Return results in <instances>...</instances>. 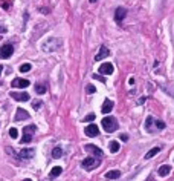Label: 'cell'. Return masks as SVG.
<instances>
[{
  "label": "cell",
  "instance_id": "cell-1",
  "mask_svg": "<svg viewBox=\"0 0 174 181\" xmlns=\"http://www.w3.org/2000/svg\"><path fill=\"white\" fill-rule=\"evenodd\" d=\"M61 45H63V42L60 39H49L41 45V49L44 52H55L61 48Z\"/></svg>",
  "mask_w": 174,
  "mask_h": 181
},
{
  "label": "cell",
  "instance_id": "cell-2",
  "mask_svg": "<svg viewBox=\"0 0 174 181\" xmlns=\"http://www.w3.org/2000/svg\"><path fill=\"white\" fill-rule=\"evenodd\" d=\"M101 124H103V128L105 132H115L118 129V123L116 120L113 118V117H105V118H103V121H101Z\"/></svg>",
  "mask_w": 174,
  "mask_h": 181
},
{
  "label": "cell",
  "instance_id": "cell-3",
  "mask_svg": "<svg viewBox=\"0 0 174 181\" xmlns=\"http://www.w3.org/2000/svg\"><path fill=\"white\" fill-rule=\"evenodd\" d=\"M99 164H101V160H99V158H93V157H89V158H86V160H82V163H81L82 169H86V170H93V169H96Z\"/></svg>",
  "mask_w": 174,
  "mask_h": 181
},
{
  "label": "cell",
  "instance_id": "cell-4",
  "mask_svg": "<svg viewBox=\"0 0 174 181\" xmlns=\"http://www.w3.org/2000/svg\"><path fill=\"white\" fill-rule=\"evenodd\" d=\"M12 52H14V48L11 46V45H3V46L0 48V58L6 60V58H9L12 55Z\"/></svg>",
  "mask_w": 174,
  "mask_h": 181
},
{
  "label": "cell",
  "instance_id": "cell-5",
  "mask_svg": "<svg viewBox=\"0 0 174 181\" xmlns=\"http://www.w3.org/2000/svg\"><path fill=\"white\" fill-rule=\"evenodd\" d=\"M125 17H127V9H125L124 6H118L116 9H115V20L118 23H121Z\"/></svg>",
  "mask_w": 174,
  "mask_h": 181
},
{
  "label": "cell",
  "instance_id": "cell-6",
  "mask_svg": "<svg viewBox=\"0 0 174 181\" xmlns=\"http://www.w3.org/2000/svg\"><path fill=\"white\" fill-rule=\"evenodd\" d=\"M84 149H86L87 152H90L92 155H95L96 158H101V157H103V150H101L99 147H96L95 144H86Z\"/></svg>",
  "mask_w": 174,
  "mask_h": 181
},
{
  "label": "cell",
  "instance_id": "cell-7",
  "mask_svg": "<svg viewBox=\"0 0 174 181\" xmlns=\"http://www.w3.org/2000/svg\"><path fill=\"white\" fill-rule=\"evenodd\" d=\"M113 65L112 63H103V65L99 66V74H103V75H110V74H113Z\"/></svg>",
  "mask_w": 174,
  "mask_h": 181
},
{
  "label": "cell",
  "instance_id": "cell-8",
  "mask_svg": "<svg viewBox=\"0 0 174 181\" xmlns=\"http://www.w3.org/2000/svg\"><path fill=\"white\" fill-rule=\"evenodd\" d=\"M84 132H86V135L87 137H96V135H99V129H98V126L96 124H89L87 128L84 129Z\"/></svg>",
  "mask_w": 174,
  "mask_h": 181
},
{
  "label": "cell",
  "instance_id": "cell-9",
  "mask_svg": "<svg viewBox=\"0 0 174 181\" xmlns=\"http://www.w3.org/2000/svg\"><path fill=\"white\" fill-rule=\"evenodd\" d=\"M34 153H35L34 149H22L20 152L17 153V157H18V158H22V160H29V158L34 157Z\"/></svg>",
  "mask_w": 174,
  "mask_h": 181
},
{
  "label": "cell",
  "instance_id": "cell-10",
  "mask_svg": "<svg viewBox=\"0 0 174 181\" xmlns=\"http://www.w3.org/2000/svg\"><path fill=\"white\" fill-rule=\"evenodd\" d=\"M12 88H27L29 86V80H26V78H15L12 80V83H11Z\"/></svg>",
  "mask_w": 174,
  "mask_h": 181
},
{
  "label": "cell",
  "instance_id": "cell-11",
  "mask_svg": "<svg viewBox=\"0 0 174 181\" xmlns=\"http://www.w3.org/2000/svg\"><path fill=\"white\" fill-rule=\"evenodd\" d=\"M11 97L17 101H27L29 100V94L27 92H11Z\"/></svg>",
  "mask_w": 174,
  "mask_h": 181
},
{
  "label": "cell",
  "instance_id": "cell-12",
  "mask_svg": "<svg viewBox=\"0 0 174 181\" xmlns=\"http://www.w3.org/2000/svg\"><path fill=\"white\" fill-rule=\"evenodd\" d=\"M27 118H29V114L25 109H22V107H18L15 112V121H22V120H27Z\"/></svg>",
  "mask_w": 174,
  "mask_h": 181
},
{
  "label": "cell",
  "instance_id": "cell-13",
  "mask_svg": "<svg viewBox=\"0 0 174 181\" xmlns=\"http://www.w3.org/2000/svg\"><path fill=\"white\" fill-rule=\"evenodd\" d=\"M108 55H110V51H108L105 46H101L99 52L95 55V60H96V61H99V60H103V58H105V57H108Z\"/></svg>",
  "mask_w": 174,
  "mask_h": 181
},
{
  "label": "cell",
  "instance_id": "cell-14",
  "mask_svg": "<svg viewBox=\"0 0 174 181\" xmlns=\"http://www.w3.org/2000/svg\"><path fill=\"white\" fill-rule=\"evenodd\" d=\"M112 109H113V103L110 101V100H105L103 103V106H101V112H103V114H110V112H112Z\"/></svg>",
  "mask_w": 174,
  "mask_h": 181
},
{
  "label": "cell",
  "instance_id": "cell-15",
  "mask_svg": "<svg viewBox=\"0 0 174 181\" xmlns=\"http://www.w3.org/2000/svg\"><path fill=\"white\" fill-rule=\"evenodd\" d=\"M170 172H171V167H170V166H167V164H163V166H160V167H159L157 174H159V177H168Z\"/></svg>",
  "mask_w": 174,
  "mask_h": 181
},
{
  "label": "cell",
  "instance_id": "cell-16",
  "mask_svg": "<svg viewBox=\"0 0 174 181\" xmlns=\"http://www.w3.org/2000/svg\"><path fill=\"white\" fill-rule=\"evenodd\" d=\"M119 177H121V172H119V170H108L105 174L107 180H118Z\"/></svg>",
  "mask_w": 174,
  "mask_h": 181
},
{
  "label": "cell",
  "instance_id": "cell-17",
  "mask_svg": "<svg viewBox=\"0 0 174 181\" xmlns=\"http://www.w3.org/2000/svg\"><path fill=\"white\" fill-rule=\"evenodd\" d=\"M159 152H160V147H153L150 152H147V153H145V160H150V158H153L154 155H157Z\"/></svg>",
  "mask_w": 174,
  "mask_h": 181
},
{
  "label": "cell",
  "instance_id": "cell-18",
  "mask_svg": "<svg viewBox=\"0 0 174 181\" xmlns=\"http://www.w3.org/2000/svg\"><path fill=\"white\" fill-rule=\"evenodd\" d=\"M61 172H63V169L60 167V166H55L52 170H51V174H49V177L51 178H57L58 175H61Z\"/></svg>",
  "mask_w": 174,
  "mask_h": 181
},
{
  "label": "cell",
  "instance_id": "cell-19",
  "mask_svg": "<svg viewBox=\"0 0 174 181\" xmlns=\"http://www.w3.org/2000/svg\"><path fill=\"white\" fill-rule=\"evenodd\" d=\"M63 157V149L61 147H55L52 150V158H61Z\"/></svg>",
  "mask_w": 174,
  "mask_h": 181
},
{
  "label": "cell",
  "instance_id": "cell-20",
  "mask_svg": "<svg viewBox=\"0 0 174 181\" xmlns=\"http://www.w3.org/2000/svg\"><path fill=\"white\" fill-rule=\"evenodd\" d=\"M119 147H121V146H119L118 141H112V143H110V152H112V153H116L119 150Z\"/></svg>",
  "mask_w": 174,
  "mask_h": 181
},
{
  "label": "cell",
  "instance_id": "cell-21",
  "mask_svg": "<svg viewBox=\"0 0 174 181\" xmlns=\"http://www.w3.org/2000/svg\"><path fill=\"white\" fill-rule=\"evenodd\" d=\"M46 90H48V89H46V86H44V85H35V92H37V94L43 95V94L46 92Z\"/></svg>",
  "mask_w": 174,
  "mask_h": 181
},
{
  "label": "cell",
  "instance_id": "cell-22",
  "mask_svg": "<svg viewBox=\"0 0 174 181\" xmlns=\"http://www.w3.org/2000/svg\"><path fill=\"white\" fill-rule=\"evenodd\" d=\"M35 126L34 124H31V126H26V128H23V134H29V135H32L34 132H35Z\"/></svg>",
  "mask_w": 174,
  "mask_h": 181
},
{
  "label": "cell",
  "instance_id": "cell-23",
  "mask_svg": "<svg viewBox=\"0 0 174 181\" xmlns=\"http://www.w3.org/2000/svg\"><path fill=\"white\" fill-rule=\"evenodd\" d=\"M0 6H2L3 8V9H9V8H11L12 6V2H11V0H3V2H0Z\"/></svg>",
  "mask_w": 174,
  "mask_h": 181
},
{
  "label": "cell",
  "instance_id": "cell-24",
  "mask_svg": "<svg viewBox=\"0 0 174 181\" xmlns=\"http://www.w3.org/2000/svg\"><path fill=\"white\" fill-rule=\"evenodd\" d=\"M31 68H32L31 63H23V65H22L20 68H18V69H20V72H29V71H31Z\"/></svg>",
  "mask_w": 174,
  "mask_h": 181
},
{
  "label": "cell",
  "instance_id": "cell-25",
  "mask_svg": "<svg viewBox=\"0 0 174 181\" xmlns=\"http://www.w3.org/2000/svg\"><path fill=\"white\" fill-rule=\"evenodd\" d=\"M20 141H22V144H23V143H25V144L31 143V141H32V135H29V134H23V138H22Z\"/></svg>",
  "mask_w": 174,
  "mask_h": 181
},
{
  "label": "cell",
  "instance_id": "cell-26",
  "mask_svg": "<svg viewBox=\"0 0 174 181\" xmlns=\"http://www.w3.org/2000/svg\"><path fill=\"white\" fill-rule=\"evenodd\" d=\"M151 124H153V118H151V117H147V120H145V128H147V131L151 129Z\"/></svg>",
  "mask_w": 174,
  "mask_h": 181
},
{
  "label": "cell",
  "instance_id": "cell-27",
  "mask_svg": "<svg viewBox=\"0 0 174 181\" xmlns=\"http://www.w3.org/2000/svg\"><path fill=\"white\" fill-rule=\"evenodd\" d=\"M9 137L14 138V140L18 137V132H17V129H15V128H11V129H9Z\"/></svg>",
  "mask_w": 174,
  "mask_h": 181
},
{
  "label": "cell",
  "instance_id": "cell-28",
  "mask_svg": "<svg viewBox=\"0 0 174 181\" xmlns=\"http://www.w3.org/2000/svg\"><path fill=\"white\" fill-rule=\"evenodd\" d=\"M95 117H96V115H95L93 112H90L89 115H86V117H84V121H86V123H89V121H93V120H95Z\"/></svg>",
  "mask_w": 174,
  "mask_h": 181
},
{
  "label": "cell",
  "instance_id": "cell-29",
  "mask_svg": "<svg viewBox=\"0 0 174 181\" xmlns=\"http://www.w3.org/2000/svg\"><path fill=\"white\" fill-rule=\"evenodd\" d=\"M86 90H87L89 94H95V92H96V88H95L93 85H87V86H86Z\"/></svg>",
  "mask_w": 174,
  "mask_h": 181
},
{
  "label": "cell",
  "instance_id": "cell-30",
  "mask_svg": "<svg viewBox=\"0 0 174 181\" xmlns=\"http://www.w3.org/2000/svg\"><path fill=\"white\" fill-rule=\"evenodd\" d=\"M41 103H43V101H40V100H35V101L32 103V107H34L35 111H37V109H40V107H41Z\"/></svg>",
  "mask_w": 174,
  "mask_h": 181
},
{
  "label": "cell",
  "instance_id": "cell-31",
  "mask_svg": "<svg viewBox=\"0 0 174 181\" xmlns=\"http://www.w3.org/2000/svg\"><path fill=\"white\" fill-rule=\"evenodd\" d=\"M156 126H157V129H163L165 128V123L162 120H156Z\"/></svg>",
  "mask_w": 174,
  "mask_h": 181
},
{
  "label": "cell",
  "instance_id": "cell-32",
  "mask_svg": "<svg viewBox=\"0 0 174 181\" xmlns=\"http://www.w3.org/2000/svg\"><path fill=\"white\" fill-rule=\"evenodd\" d=\"M93 78H96V80H99V81H103V83H105V78H104V77H101L99 74H95Z\"/></svg>",
  "mask_w": 174,
  "mask_h": 181
},
{
  "label": "cell",
  "instance_id": "cell-33",
  "mask_svg": "<svg viewBox=\"0 0 174 181\" xmlns=\"http://www.w3.org/2000/svg\"><path fill=\"white\" fill-rule=\"evenodd\" d=\"M147 100V97H142V98H139V100H137V104H144V101Z\"/></svg>",
  "mask_w": 174,
  "mask_h": 181
},
{
  "label": "cell",
  "instance_id": "cell-34",
  "mask_svg": "<svg viewBox=\"0 0 174 181\" xmlns=\"http://www.w3.org/2000/svg\"><path fill=\"white\" fill-rule=\"evenodd\" d=\"M121 140H122V141H127V140H128V135L122 134V135H121Z\"/></svg>",
  "mask_w": 174,
  "mask_h": 181
},
{
  "label": "cell",
  "instance_id": "cell-35",
  "mask_svg": "<svg viewBox=\"0 0 174 181\" xmlns=\"http://www.w3.org/2000/svg\"><path fill=\"white\" fill-rule=\"evenodd\" d=\"M23 181H32V180H31V178H25Z\"/></svg>",
  "mask_w": 174,
  "mask_h": 181
},
{
  "label": "cell",
  "instance_id": "cell-36",
  "mask_svg": "<svg viewBox=\"0 0 174 181\" xmlns=\"http://www.w3.org/2000/svg\"><path fill=\"white\" fill-rule=\"evenodd\" d=\"M96 2V0H90V3H95Z\"/></svg>",
  "mask_w": 174,
  "mask_h": 181
},
{
  "label": "cell",
  "instance_id": "cell-37",
  "mask_svg": "<svg viewBox=\"0 0 174 181\" xmlns=\"http://www.w3.org/2000/svg\"><path fill=\"white\" fill-rule=\"evenodd\" d=\"M3 71V66H0V72H2Z\"/></svg>",
  "mask_w": 174,
  "mask_h": 181
}]
</instances>
